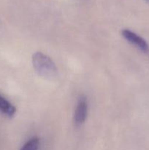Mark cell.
I'll use <instances>...</instances> for the list:
<instances>
[{
	"mask_svg": "<svg viewBox=\"0 0 149 150\" xmlns=\"http://www.w3.org/2000/svg\"><path fill=\"white\" fill-rule=\"evenodd\" d=\"M32 64L37 73L44 79L52 80L58 75V68L55 62L43 53H34L32 56Z\"/></svg>",
	"mask_w": 149,
	"mask_h": 150,
	"instance_id": "obj_1",
	"label": "cell"
},
{
	"mask_svg": "<svg viewBox=\"0 0 149 150\" xmlns=\"http://www.w3.org/2000/svg\"><path fill=\"white\" fill-rule=\"evenodd\" d=\"M121 35L124 37V39L127 40L131 45L137 47L140 51L145 53H147L149 51L148 44L147 43L145 40L143 39L142 37H140L137 34L134 33V32L129 30V29H126L121 31Z\"/></svg>",
	"mask_w": 149,
	"mask_h": 150,
	"instance_id": "obj_2",
	"label": "cell"
},
{
	"mask_svg": "<svg viewBox=\"0 0 149 150\" xmlns=\"http://www.w3.org/2000/svg\"><path fill=\"white\" fill-rule=\"evenodd\" d=\"M88 102L86 96L82 95L79 98L74 114V122L76 126H80L84 123L87 118Z\"/></svg>",
	"mask_w": 149,
	"mask_h": 150,
	"instance_id": "obj_3",
	"label": "cell"
},
{
	"mask_svg": "<svg viewBox=\"0 0 149 150\" xmlns=\"http://www.w3.org/2000/svg\"><path fill=\"white\" fill-rule=\"evenodd\" d=\"M0 112L8 117H12L16 112V108L7 100L0 95Z\"/></svg>",
	"mask_w": 149,
	"mask_h": 150,
	"instance_id": "obj_4",
	"label": "cell"
},
{
	"mask_svg": "<svg viewBox=\"0 0 149 150\" xmlns=\"http://www.w3.org/2000/svg\"><path fill=\"white\" fill-rule=\"evenodd\" d=\"M39 146V139L37 137H33L23 145L20 150H38Z\"/></svg>",
	"mask_w": 149,
	"mask_h": 150,
	"instance_id": "obj_5",
	"label": "cell"
},
{
	"mask_svg": "<svg viewBox=\"0 0 149 150\" xmlns=\"http://www.w3.org/2000/svg\"><path fill=\"white\" fill-rule=\"evenodd\" d=\"M145 1H147V2H148V3H149V0H145Z\"/></svg>",
	"mask_w": 149,
	"mask_h": 150,
	"instance_id": "obj_6",
	"label": "cell"
}]
</instances>
